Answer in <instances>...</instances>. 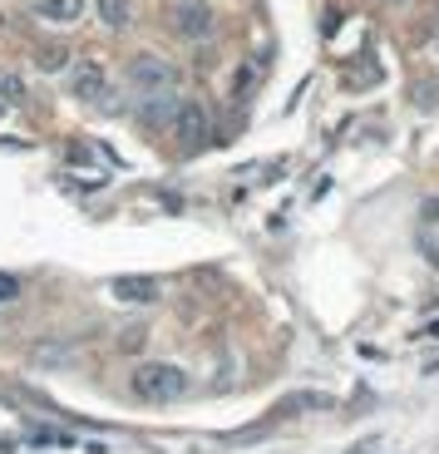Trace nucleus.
I'll list each match as a JSON object with an SVG mask.
<instances>
[{
	"label": "nucleus",
	"mask_w": 439,
	"mask_h": 454,
	"mask_svg": "<svg viewBox=\"0 0 439 454\" xmlns=\"http://www.w3.org/2000/svg\"><path fill=\"white\" fill-rule=\"evenodd\" d=\"M129 84H134V90H144V94H163V90L173 94L178 69H173L163 55H138L134 65H129Z\"/></svg>",
	"instance_id": "obj_2"
},
{
	"label": "nucleus",
	"mask_w": 439,
	"mask_h": 454,
	"mask_svg": "<svg viewBox=\"0 0 439 454\" xmlns=\"http://www.w3.org/2000/svg\"><path fill=\"white\" fill-rule=\"evenodd\" d=\"M65 59H69V50H65V45H50V50H40V55H35V69H45V74H59V69H65Z\"/></svg>",
	"instance_id": "obj_10"
},
{
	"label": "nucleus",
	"mask_w": 439,
	"mask_h": 454,
	"mask_svg": "<svg viewBox=\"0 0 439 454\" xmlns=\"http://www.w3.org/2000/svg\"><path fill=\"white\" fill-rule=\"evenodd\" d=\"M15 292H20V282H15V277H5V272H0V301H11Z\"/></svg>",
	"instance_id": "obj_12"
},
{
	"label": "nucleus",
	"mask_w": 439,
	"mask_h": 454,
	"mask_svg": "<svg viewBox=\"0 0 439 454\" xmlns=\"http://www.w3.org/2000/svg\"><path fill=\"white\" fill-rule=\"evenodd\" d=\"M114 296L129 301V307H148V301L158 296V282L153 277H119V282H114Z\"/></svg>",
	"instance_id": "obj_7"
},
{
	"label": "nucleus",
	"mask_w": 439,
	"mask_h": 454,
	"mask_svg": "<svg viewBox=\"0 0 439 454\" xmlns=\"http://www.w3.org/2000/svg\"><path fill=\"white\" fill-rule=\"evenodd\" d=\"M129 390H134L138 400H153V405H163V400H178L183 390H188V375H183L178 365L144 361L134 375H129Z\"/></svg>",
	"instance_id": "obj_1"
},
{
	"label": "nucleus",
	"mask_w": 439,
	"mask_h": 454,
	"mask_svg": "<svg viewBox=\"0 0 439 454\" xmlns=\"http://www.w3.org/2000/svg\"><path fill=\"white\" fill-rule=\"evenodd\" d=\"M144 340H148V331H124V336H119V351H138V346H144Z\"/></svg>",
	"instance_id": "obj_11"
},
{
	"label": "nucleus",
	"mask_w": 439,
	"mask_h": 454,
	"mask_svg": "<svg viewBox=\"0 0 439 454\" xmlns=\"http://www.w3.org/2000/svg\"><path fill=\"white\" fill-rule=\"evenodd\" d=\"M104 90H109L104 65H99V59H84V65L74 69V94H79V99H104Z\"/></svg>",
	"instance_id": "obj_6"
},
{
	"label": "nucleus",
	"mask_w": 439,
	"mask_h": 454,
	"mask_svg": "<svg viewBox=\"0 0 439 454\" xmlns=\"http://www.w3.org/2000/svg\"><path fill=\"white\" fill-rule=\"evenodd\" d=\"M296 410H331V400L326 395H311V390H306V395H286L282 405L271 410V420H286V415H296Z\"/></svg>",
	"instance_id": "obj_8"
},
{
	"label": "nucleus",
	"mask_w": 439,
	"mask_h": 454,
	"mask_svg": "<svg viewBox=\"0 0 439 454\" xmlns=\"http://www.w3.org/2000/svg\"><path fill=\"white\" fill-rule=\"evenodd\" d=\"M30 11H35V20H45V25H74L84 15V0H35Z\"/></svg>",
	"instance_id": "obj_5"
},
{
	"label": "nucleus",
	"mask_w": 439,
	"mask_h": 454,
	"mask_svg": "<svg viewBox=\"0 0 439 454\" xmlns=\"http://www.w3.org/2000/svg\"><path fill=\"white\" fill-rule=\"evenodd\" d=\"M94 11H99V20L109 30H124L129 25V0H94Z\"/></svg>",
	"instance_id": "obj_9"
},
{
	"label": "nucleus",
	"mask_w": 439,
	"mask_h": 454,
	"mask_svg": "<svg viewBox=\"0 0 439 454\" xmlns=\"http://www.w3.org/2000/svg\"><path fill=\"white\" fill-rule=\"evenodd\" d=\"M169 124H173V138H178L183 148H198L208 138V129H213V119H208V109L198 99H178Z\"/></svg>",
	"instance_id": "obj_3"
},
{
	"label": "nucleus",
	"mask_w": 439,
	"mask_h": 454,
	"mask_svg": "<svg viewBox=\"0 0 439 454\" xmlns=\"http://www.w3.org/2000/svg\"><path fill=\"white\" fill-rule=\"evenodd\" d=\"M173 35H183V40H208L213 35V11H208L203 0L173 5Z\"/></svg>",
	"instance_id": "obj_4"
}]
</instances>
